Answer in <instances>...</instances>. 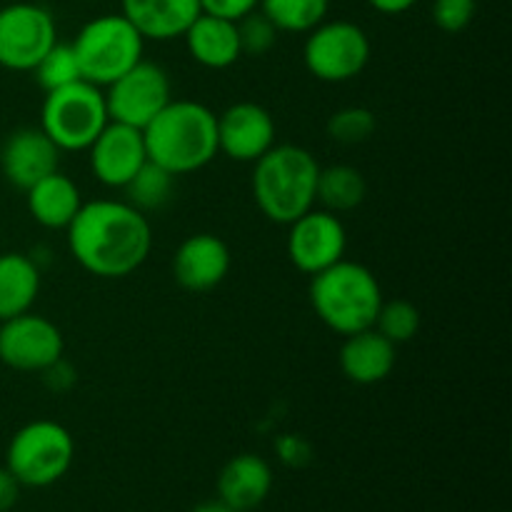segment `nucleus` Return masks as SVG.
Listing matches in <instances>:
<instances>
[{"label":"nucleus","instance_id":"1","mask_svg":"<svg viewBox=\"0 0 512 512\" xmlns=\"http://www.w3.org/2000/svg\"><path fill=\"white\" fill-rule=\"evenodd\" d=\"M65 230L73 258L95 278L133 275L153 250L148 215L125 200L83 203Z\"/></svg>","mask_w":512,"mask_h":512},{"label":"nucleus","instance_id":"2","mask_svg":"<svg viewBox=\"0 0 512 512\" xmlns=\"http://www.w3.org/2000/svg\"><path fill=\"white\" fill-rule=\"evenodd\" d=\"M150 163L178 175L203 170L218 150V115L195 100H170L143 128Z\"/></svg>","mask_w":512,"mask_h":512},{"label":"nucleus","instance_id":"3","mask_svg":"<svg viewBox=\"0 0 512 512\" xmlns=\"http://www.w3.org/2000/svg\"><path fill=\"white\" fill-rule=\"evenodd\" d=\"M320 165L300 145H273L255 160L253 198L260 213L278 225H290L313 210Z\"/></svg>","mask_w":512,"mask_h":512},{"label":"nucleus","instance_id":"4","mask_svg":"<svg viewBox=\"0 0 512 512\" xmlns=\"http://www.w3.org/2000/svg\"><path fill=\"white\" fill-rule=\"evenodd\" d=\"M310 303L315 315L338 335H353L375 325L383 305V290L373 270L353 260H338L313 275Z\"/></svg>","mask_w":512,"mask_h":512},{"label":"nucleus","instance_id":"5","mask_svg":"<svg viewBox=\"0 0 512 512\" xmlns=\"http://www.w3.org/2000/svg\"><path fill=\"white\" fill-rule=\"evenodd\" d=\"M143 48L145 38L123 13L88 20L73 43L80 78L98 88H108L135 68L143 60Z\"/></svg>","mask_w":512,"mask_h":512},{"label":"nucleus","instance_id":"6","mask_svg":"<svg viewBox=\"0 0 512 512\" xmlns=\"http://www.w3.org/2000/svg\"><path fill=\"white\" fill-rule=\"evenodd\" d=\"M108 123L105 93L88 80H75L45 93L40 130L58 145L60 153L88 150Z\"/></svg>","mask_w":512,"mask_h":512},{"label":"nucleus","instance_id":"7","mask_svg":"<svg viewBox=\"0 0 512 512\" xmlns=\"http://www.w3.org/2000/svg\"><path fill=\"white\" fill-rule=\"evenodd\" d=\"M75 443L68 428L53 420H33L13 435L5 468L23 488H48L70 470Z\"/></svg>","mask_w":512,"mask_h":512},{"label":"nucleus","instance_id":"8","mask_svg":"<svg viewBox=\"0 0 512 512\" xmlns=\"http://www.w3.org/2000/svg\"><path fill=\"white\" fill-rule=\"evenodd\" d=\"M305 68L323 83L358 78L370 60V40L350 20H323L308 33L303 48Z\"/></svg>","mask_w":512,"mask_h":512},{"label":"nucleus","instance_id":"9","mask_svg":"<svg viewBox=\"0 0 512 512\" xmlns=\"http://www.w3.org/2000/svg\"><path fill=\"white\" fill-rule=\"evenodd\" d=\"M58 43L53 15L33 3L0 8V65L8 70H33Z\"/></svg>","mask_w":512,"mask_h":512},{"label":"nucleus","instance_id":"10","mask_svg":"<svg viewBox=\"0 0 512 512\" xmlns=\"http://www.w3.org/2000/svg\"><path fill=\"white\" fill-rule=\"evenodd\" d=\"M170 93L173 90H170L168 73L158 63L140 60L135 68L108 85L105 93L108 118L143 130L173 100Z\"/></svg>","mask_w":512,"mask_h":512},{"label":"nucleus","instance_id":"11","mask_svg":"<svg viewBox=\"0 0 512 512\" xmlns=\"http://www.w3.org/2000/svg\"><path fill=\"white\" fill-rule=\"evenodd\" d=\"M65 340L58 325L35 313L15 315L0 323V360L23 373H43L63 358Z\"/></svg>","mask_w":512,"mask_h":512},{"label":"nucleus","instance_id":"12","mask_svg":"<svg viewBox=\"0 0 512 512\" xmlns=\"http://www.w3.org/2000/svg\"><path fill=\"white\" fill-rule=\"evenodd\" d=\"M345 248H348L345 225L330 210H308L290 223V263L310 278L343 260Z\"/></svg>","mask_w":512,"mask_h":512},{"label":"nucleus","instance_id":"13","mask_svg":"<svg viewBox=\"0 0 512 512\" xmlns=\"http://www.w3.org/2000/svg\"><path fill=\"white\" fill-rule=\"evenodd\" d=\"M90 168L93 175L108 188H120L133 180V175L148 163L143 130L110 120L90 145Z\"/></svg>","mask_w":512,"mask_h":512},{"label":"nucleus","instance_id":"14","mask_svg":"<svg viewBox=\"0 0 512 512\" xmlns=\"http://www.w3.org/2000/svg\"><path fill=\"white\" fill-rule=\"evenodd\" d=\"M275 145L273 115L258 103H235L218 115V150L238 163H255Z\"/></svg>","mask_w":512,"mask_h":512},{"label":"nucleus","instance_id":"15","mask_svg":"<svg viewBox=\"0 0 512 512\" xmlns=\"http://www.w3.org/2000/svg\"><path fill=\"white\" fill-rule=\"evenodd\" d=\"M230 270V250L213 233L190 235L173 255V275L180 288L190 293H208L218 288Z\"/></svg>","mask_w":512,"mask_h":512},{"label":"nucleus","instance_id":"16","mask_svg":"<svg viewBox=\"0 0 512 512\" xmlns=\"http://www.w3.org/2000/svg\"><path fill=\"white\" fill-rule=\"evenodd\" d=\"M60 165V150L40 128L15 130L0 150V168L8 183L28 190Z\"/></svg>","mask_w":512,"mask_h":512},{"label":"nucleus","instance_id":"17","mask_svg":"<svg viewBox=\"0 0 512 512\" xmlns=\"http://www.w3.org/2000/svg\"><path fill=\"white\" fill-rule=\"evenodd\" d=\"M120 13L138 28L145 40L183 38L198 18L200 0H120Z\"/></svg>","mask_w":512,"mask_h":512},{"label":"nucleus","instance_id":"18","mask_svg":"<svg viewBox=\"0 0 512 512\" xmlns=\"http://www.w3.org/2000/svg\"><path fill=\"white\" fill-rule=\"evenodd\" d=\"M273 488V470L260 455L243 453L225 463L218 478V495L238 512L255 510Z\"/></svg>","mask_w":512,"mask_h":512},{"label":"nucleus","instance_id":"19","mask_svg":"<svg viewBox=\"0 0 512 512\" xmlns=\"http://www.w3.org/2000/svg\"><path fill=\"white\" fill-rule=\"evenodd\" d=\"M183 38L195 63L210 70L230 68L243 55L238 38V23L218 18V15L200 13L193 20V25L185 30Z\"/></svg>","mask_w":512,"mask_h":512},{"label":"nucleus","instance_id":"20","mask_svg":"<svg viewBox=\"0 0 512 512\" xmlns=\"http://www.w3.org/2000/svg\"><path fill=\"white\" fill-rule=\"evenodd\" d=\"M395 368V345L375 328L360 330L345 338L340 348V370L358 385H375Z\"/></svg>","mask_w":512,"mask_h":512},{"label":"nucleus","instance_id":"21","mask_svg":"<svg viewBox=\"0 0 512 512\" xmlns=\"http://www.w3.org/2000/svg\"><path fill=\"white\" fill-rule=\"evenodd\" d=\"M25 193H28V210L35 223L50 230H65L73 223L78 210L83 208L80 188L60 170L50 173L48 178L38 180Z\"/></svg>","mask_w":512,"mask_h":512},{"label":"nucleus","instance_id":"22","mask_svg":"<svg viewBox=\"0 0 512 512\" xmlns=\"http://www.w3.org/2000/svg\"><path fill=\"white\" fill-rule=\"evenodd\" d=\"M40 293V268L25 253L0 255V323L33 308Z\"/></svg>","mask_w":512,"mask_h":512},{"label":"nucleus","instance_id":"23","mask_svg":"<svg viewBox=\"0 0 512 512\" xmlns=\"http://www.w3.org/2000/svg\"><path fill=\"white\" fill-rule=\"evenodd\" d=\"M365 193H368V185H365L363 173L353 165L320 168L315 200H320L330 213H350L363 203Z\"/></svg>","mask_w":512,"mask_h":512},{"label":"nucleus","instance_id":"24","mask_svg":"<svg viewBox=\"0 0 512 512\" xmlns=\"http://www.w3.org/2000/svg\"><path fill=\"white\" fill-rule=\"evenodd\" d=\"M258 8L278 33H310L325 20L330 0H260Z\"/></svg>","mask_w":512,"mask_h":512},{"label":"nucleus","instance_id":"25","mask_svg":"<svg viewBox=\"0 0 512 512\" xmlns=\"http://www.w3.org/2000/svg\"><path fill=\"white\" fill-rule=\"evenodd\" d=\"M123 190L125 203H130L140 213H153V210L168 205L173 198L175 175L148 160Z\"/></svg>","mask_w":512,"mask_h":512},{"label":"nucleus","instance_id":"26","mask_svg":"<svg viewBox=\"0 0 512 512\" xmlns=\"http://www.w3.org/2000/svg\"><path fill=\"white\" fill-rule=\"evenodd\" d=\"M375 330L383 338H388L393 345L408 343L418 335L420 330V313L413 303L408 300H390V303L380 305L378 318H375Z\"/></svg>","mask_w":512,"mask_h":512},{"label":"nucleus","instance_id":"27","mask_svg":"<svg viewBox=\"0 0 512 512\" xmlns=\"http://www.w3.org/2000/svg\"><path fill=\"white\" fill-rule=\"evenodd\" d=\"M33 70H35V78H38V85L45 90V93L65 88V85L75 83V80H83L80 78L78 58H75L73 53V45L55 43Z\"/></svg>","mask_w":512,"mask_h":512},{"label":"nucleus","instance_id":"28","mask_svg":"<svg viewBox=\"0 0 512 512\" xmlns=\"http://www.w3.org/2000/svg\"><path fill=\"white\" fill-rule=\"evenodd\" d=\"M375 133V115L373 110L363 108V105H350V108L338 110L333 118L328 120V135L335 143L343 145H358L368 140Z\"/></svg>","mask_w":512,"mask_h":512},{"label":"nucleus","instance_id":"29","mask_svg":"<svg viewBox=\"0 0 512 512\" xmlns=\"http://www.w3.org/2000/svg\"><path fill=\"white\" fill-rule=\"evenodd\" d=\"M238 38L243 55H255L258 58V55L273 50L275 40H278V28L260 10H253V13L238 20Z\"/></svg>","mask_w":512,"mask_h":512},{"label":"nucleus","instance_id":"30","mask_svg":"<svg viewBox=\"0 0 512 512\" xmlns=\"http://www.w3.org/2000/svg\"><path fill=\"white\" fill-rule=\"evenodd\" d=\"M475 15V0H435L433 20L445 33H460Z\"/></svg>","mask_w":512,"mask_h":512},{"label":"nucleus","instance_id":"31","mask_svg":"<svg viewBox=\"0 0 512 512\" xmlns=\"http://www.w3.org/2000/svg\"><path fill=\"white\" fill-rule=\"evenodd\" d=\"M260 0H200V10L208 15H218V18L235 20L245 18L248 13L258 10Z\"/></svg>","mask_w":512,"mask_h":512},{"label":"nucleus","instance_id":"32","mask_svg":"<svg viewBox=\"0 0 512 512\" xmlns=\"http://www.w3.org/2000/svg\"><path fill=\"white\" fill-rule=\"evenodd\" d=\"M43 380H45V385H48V388L63 393V390H68L70 385L75 383V370L70 368V365L65 363L63 358H60V360H55L50 368L43 370Z\"/></svg>","mask_w":512,"mask_h":512},{"label":"nucleus","instance_id":"33","mask_svg":"<svg viewBox=\"0 0 512 512\" xmlns=\"http://www.w3.org/2000/svg\"><path fill=\"white\" fill-rule=\"evenodd\" d=\"M20 488L23 485L15 480V475L8 468H0V512L13 510V505L20 498Z\"/></svg>","mask_w":512,"mask_h":512},{"label":"nucleus","instance_id":"34","mask_svg":"<svg viewBox=\"0 0 512 512\" xmlns=\"http://www.w3.org/2000/svg\"><path fill=\"white\" fill-rule=\"evenodd\" d=\"M368 3L383 15H400V13H405V10L413 8L418 0H368Z\"/></svg>","mask_w":512,"mask_h":512},{"label":"nucleus","instance_id":"35","mask_svg":"<svg viewBox=\"0 0 512 512\" xmlns=\"http://www.w3.org/2000/svg\"><path fill=\"white\" fill-rule=\"evenodd\" d=\"M190 512H238V510H233L230 508V505H225L223 500H208V503H200L198 508H193Z\"/></svg>","mask_w":512,"mask_h":512}]
</instances>
